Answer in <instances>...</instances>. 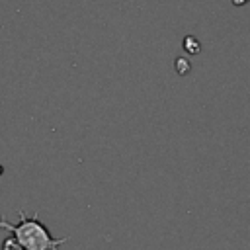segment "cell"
Returning a JSON list of instances; mask_svg holds the SVG:
<instances>
[{
  "mask_svg": "<svg viewBox=\"0 0 250 250\" xmlns=\"http://www.w3.org/2000/svg\"><path fill=\"white\" fill-rule=\"evenodd\" d=\"M18 215H20L18 225H12L4 221V217H0V229L10 230L23 250H59L61 244L68 242V236L55 238L49 232V229L39 221V211L27 217L23 209H18Z\"/></svg>",
  "mask_w": 250,
  "mask_h": 250,
  "instance_id": "6da1fadb",
  "label": "cell"
},
{
  "mask_svg": "<svg viewBox=\"0 0 250 250\" xmlns=\"http://www.w3.org/2000/svg\"><path fill=\"white\" fill-rule=\"evenodd\" d=\"M0 250H23V248L18 244V240H16L14 236H8V238H4V242L0 244Z\"/></svg>",
  "mask_w": 250,
  "mask_h": 250,
  "instance_id": "7a4b0ae2",
  "label": "cell"
}]
</instances>
